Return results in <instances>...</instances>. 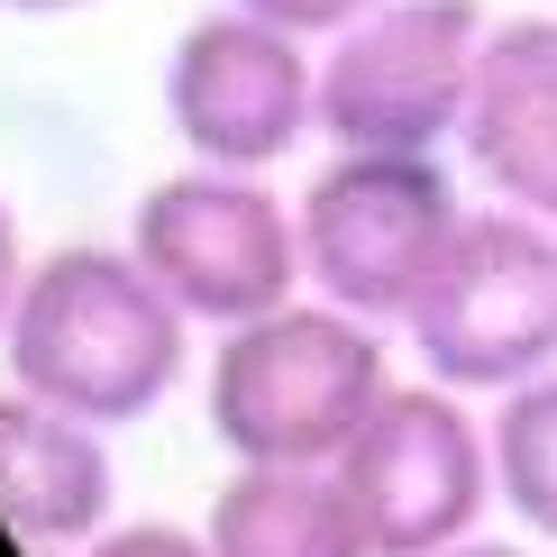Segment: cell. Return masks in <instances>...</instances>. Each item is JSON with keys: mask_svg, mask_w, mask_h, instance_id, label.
<instances>
[{"mask_svg": "<svg viewBox=\"0 0 557 557\" xmlns=\"http://www.w3.org/2000/svg\"><path fill=\"white\" fill-rule=\"evenodd\" d=\"M0 366L18 393L74 411L91 430H128L147 411H165V393L193 366V320L183 301L137 265V247H46L28 284L10 301L0 330Z\"/></svg>", "mask_w": 557, "mask_h": 557, "instance_id": "cell-1", "label": "cell"}, {"mask_svg": "<svg viewBox=\"0 0 557 557\" xmlns=\"http://www.w3.org/2000/svg\"><path fill=\"white\" fill-rule=\"evenodd\" d=\"M384 393H393V357L375 320L338 311L320 293H293L284 311L211 338L201 421L228 448V467H338Z\"/></svg>", "mask_w": 557, "mask_h": 557, "instance_id": "cell-2", "label": "cell"}, {"mask_svg": "<svg viewBox=\"0 0 557 557\" xmlns=\"http://www.w3.org/2000/svg\"><path fill=\"white\" fill-rule=\"evenodd\" d=\"M293 211H301V284L375 330H403L475 201L457 193L448 156L330 147L320 174L293 193Z\"/></svg>", "mask_w": 557, "mask_h": 557, "instance_id": "cell-3", "label": "cell"}, {"mask_svg": "<svg viewBox=\"0 0 557 557\" xmlns=\"http://www.w3.org/2000/svg\"><path fill=\"white\" fill-rule=\"evenodd\" d=\"M484 0H375L320 46V147L457 156L484 74Z\"/></svg>", "mask_w": 557, "mask_h": 557, "instance_id": "cell-4", "label": "cell"}, {"mask_svg": "<svg viewBox=\"0 0 557 557\" xmlns=\"http://www.w3.org/2000/svg\"><path fill=\"white\" fill-rule=\"evenodd\" d=\"M421 375L503 403L512 384L557 366V228L512 211V201H475L457 247L438 257L430 293L403 320Z\"/></svg>", "mask_w": 557, "mask_h": 557, "instance_id": "cell-5", "label": "cell"}, {"mask_svg": "<svg viewBox=\"0 0 557 557\" xmlns=\"http://www.w3.org/2000/svg\"><path fill=\"white\" fill-rule=\"evenodd\" d=\"M128 247L183 301V320L211 338L311 293L301 284V211L265 174H228V165L156 174L128 211Z\"/></svg>", "mask_w": 557, "mask_h": 557, "instance_id": "cell-6", "label": "cell"}, {"mask_svg": "<svg viewBox=\"0 0 557 557\" xmlns=\"http://www.w3.org/2000/svg\"><path fill=\"white\" fill-rule=\"evenodd\" d=\"M338 484L357 503L375 557H438L457 540H475L484 512L503 503L494 484V421H475V393L438 384V375H393L375 403V421L347 438Z\"/></svg>", "mask_w": 557, "mask_h": 557, "instance_id": "cell-7", "label": "cell"}, {"mask_svg": "<svg viewBox=\"0 0 557 557\" xmlns=\"http://www.w3.org/2000/svg\"><path fill=\"white\" fill-rule=\"evenodd\" d=\"M165 128L183 165L274 174L320 137V46L257 10H201L165 55Z\"/></svg>", "mask_w": 557, "mask_h": 557, "instance_id": "cell-8", "label": "cell"}, {"mask_svg": "<svg viewBox=\"0 0 557 557\" xmlns=\"http://www.w3.org/2000/svg\"><path fill=\"white\" fill-rule=\"evenodd\" d=\"M457 165L475 174L484 201H512L557 228V10L494 18Z\"/></svg>", "mask_w": 557, "mask_h": 557, "instance_id": "cell-9", "label": "cell"}, {"mask_svg": "<svg viewBox=\"0 0 557 557\" xmlns=\"http://www.w3.org/2000/svg\"><path fill=\"white\" fill-rule=\"evenodd\" d=\"M110 512H120L110 430H91L74 411L0 384V530L18 548L74 557L110 530Z\"/></svg>", "mask_w": 557, "mask_h": 557, "instance_id": "cell-10", "label": "cell"}, {"mask_svg": "<svg viewBox=\"0 0 557 557\" xmlns=\"http://www.w3.org/2000/svg\"><path fill=\"white\" fill-rule=\"evenodd\" d=\"M201 540L211 557H375L338 467H228Z\"/></svg>", "mask_w": 557, "mask_h": 557, "instance_id": "cell-11", "label": "cell"}, {"mask_svg": "<svg viewBox=\"0 0 557 557\" xmlns=\"http://www.w3.org/2000/svg\"><path fill=\"white\" fill-rule=\"evenodd\" d=\"M494 484L503 512L557 548V366L494 403Z\"/></svg>", "mask_w": 557, "mask_h": 557, "instance_id": "cell-12", "label": "cell"}, {"mask_svg": "<svg viewBox=\"0 0 557 557\" xmlns=\"http://www.w3.org/2000/svg\"><path fill=\"white\" fill-rule=\"evenodd\" d=\"M74 557H211V540L201 530H183V521H110L91 548Z\"/></svg>", "mask_w": 557, "mask_h": 557, "instance_id": "cell-13", "label": "cell"}, {"mask_svg": "<svg viewBox=\"0 0 557 557\" xmlns=\"http://www.w3.org/2000/svg\"><path fill=\"white\" fill-rule=\"evenodd\" d=\"M228 10H257V18H274V28H293V37H311V46H330L338 28H357L375 0H228Z\"/></svg>", "mask_w": 557, "mask_h": 557, "instance_id": "cell-14", "label": "cell"}, {"mask_svg": "<svg viewBox=\"0 0 557 557\" xmlns=\"http://www.w3.org/2000/svg\"><path fill=\"white\" fill-rule=\"evenodd\" d=\"M28 238H18V211H10V193H0V330H10V301H18V284H28Z\"/></svg>", "mask_w": 557, "mask_h": 557, "instance_id": "cell-15", "label": "cell"}, {"mask_svg": "<svg viewBox=\"0 0 557 557\" xmlns=\"http://www.w3.org/2000/svg\"><path fill=\"white\" fill-rule=\"evenodd\" d=\"M438 557H530L521 540H484V530H475V540H457V548H438Z\"/></svg>", "mask_w": 557, "mask_h": 557, "instance_id": "cell-16", "label": "cell"}, {"mask_svg": "<svg viewBox=\"0 0 557 557\" xmlns=\"http://www.w3.org/2000/svg\"><path fill=\"white\" fill-rule=\"evenodd\" d=\"M10 18H64V10H91V0H0Z\"/></svg>", "mask_w": 557, "mask_h": 557, "instance_id": "cell-17", "label": "cell"}]
</instances>
